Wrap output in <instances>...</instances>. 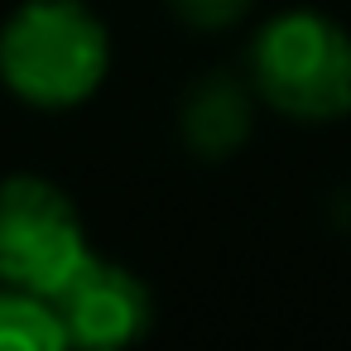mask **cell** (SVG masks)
Wrapping results in <instances>:
<instances>
[{"mask_svg": "<svg viewBox=\"0 0 351 351\" xmlns=\"http://www.w3.org/2000/svg\"><path fill=\"white\" fill-rule=\"evenodd\" d=\"M250 82L289 121H341L351 111V34L317 10H284L250 44Z\"/></svg>", "mask_w": 351, "mask_h": 351, "instance_id": "obj_2", "label": "cell"}, {"mask_svg": "<svg viewBox=\"0 0 351 351\" xmlns=\"http://www.w3.org/2000/svg\"><path fill=\"white\" fill-rule=\"evenodd\" d=\"M250 5H255V0H173V10H178L188 25H197V29H226V25H236Z\"/></svg>", "mask_w": 351, "mask_h": 351, "instance_id": "obj_7", "label": "cell"}, {"mask_svg": "<svg viewBox=\"0 0 351 351\" xmlns=\"http://www.w3.org/2000/svg\"><path fill=\"white\" fill-rule=\"evenodd\" d=\"M87 226L73 197L34 173L0 183V284L53 298L87 260Z\"/></svg>", "mask_w": 351, "mask_h": 351, "instance_id": "obj_3", "label": "cell"}, {"mask_svg": "<svg viewBox=\"0 0 351 351\" xmlns=\"http://www.w3.org/2000/svg\"><path fill=\"white\" fill-rule=\"evenodd\" d=\"M53 308L68 327L73 346H125L135 337H145L154 303L149 289L116 260L87 255L82 269L53 293Z\"/></svg>", "mask_w": 351, "mask_h": 351, "instance_id": "obj_4", "label": "cell"}, {"mask_svg": "<svg viewBox=\"0 0 351 351\" xmlns=\"http://www.w3.org/2000/svg\"><path fill=\"white\" fill-rule=\"evenodd\" d=\"M68 346V327L53 308V298L0 284V351H58Z\"/></svg>", "mask_w": 351, "mask_h": 351, "instance_id": "obj_6", "label": "cell"}, {"mask_svg": "<svg viewBox=\"0 0 351 351\" xmlns=\"http://www.w3.org/2000/svg\"><path fill=\"white\" fill-rule=\"evenodd\" d=\"M250 92L226 77V73H212L202 77L188 97H183V140L193 154L202 159H226L231 149H241L250 140Z\"/></svg>", "mask_w": 351, "mask_h": 351, "instance_id": "obj_5", "label": "cell"}, {"mask_svg": "<svg viewBox=\"0 0 351 351\" xmlns=\"http://www.w3.org/2000/svg\"><path fill=\"white\" fill-rule=\"evenodd\" d=\"M106 68L111 34L87 0H25L0 29V82L29 106H77L106 82Z\"/></svg>", "mask_w": 351, "mask_h": 351, "instance_id": "obj_1", "label": "cell"}]
</instances>
